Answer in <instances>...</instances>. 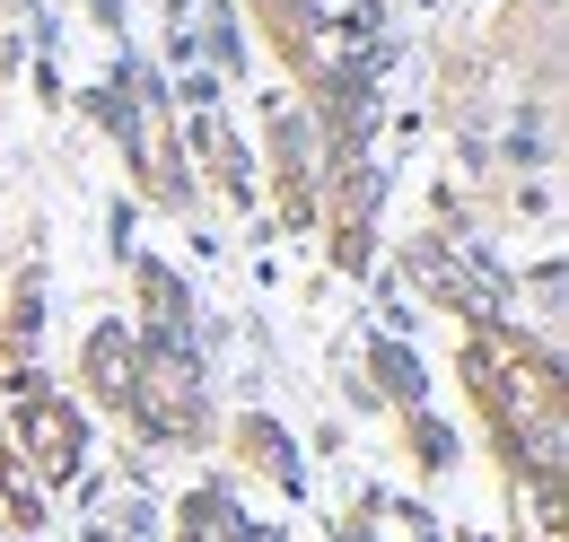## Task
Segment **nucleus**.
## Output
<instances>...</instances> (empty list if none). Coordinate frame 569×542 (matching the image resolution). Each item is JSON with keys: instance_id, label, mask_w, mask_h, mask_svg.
I'll return each instance as SVG.
<instances>
[{"instance_id": "f257e3e1", "label": "nucleus", "mask_w": 569, "mask_h": 542, "mask_svg": "<svg viewBox=\"0 0 569 542\" xmlns=\"http://www.w3.org/2000/svg\"><path fill=\"white\" fill-rule=\"evenodd\" d=\"M18 455L36 464V481H62L79 464V420L53 403V394H27V403H18Z\"/></svg>"}, {"instance_id": "f03ea898", "label": "nucleus", "mask_w": 569, "mask_h": 542, "mask_svg": "<svg viewBox=\"0 0 569 542\" xmlns=\"http://www.w3.org/2000/svg\"><path fill=\"white\" fill-rule=\"evenodd\" d=\"M88 542H158V516H149L141 499H106L97 525H88Z\"/></svg>"}]
</instances>
